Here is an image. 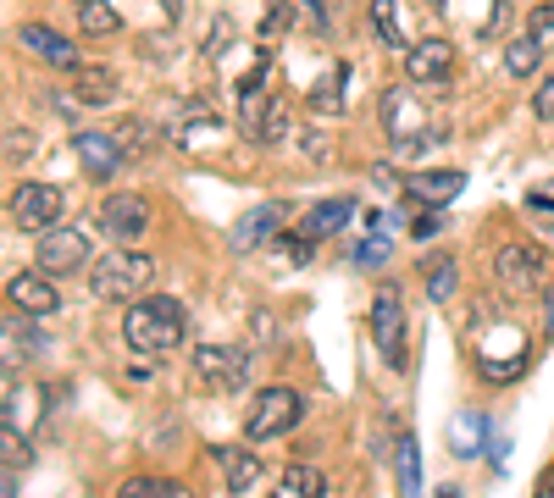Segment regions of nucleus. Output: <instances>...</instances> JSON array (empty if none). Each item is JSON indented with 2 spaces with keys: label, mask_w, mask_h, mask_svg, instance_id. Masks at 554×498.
<instances>
[{
  "label": "nucleus",
  "mask_w": 554,
  "mask_h": 498,
  "mask_svg": "<svg viewBox=\"0 0 554 498\" xmlns=\"http://www.w3.org/2000/svg\"><path fill=\"white\" fill-rule=\"evenodd\" d=\"M344 89H350V61H333V67L311 83V111L316 117H338V111H344Z\"/></svg>",
  "instance_id": "obj_21"
},
{
  "label": "nucleus",
  "mask_w": 554,
  "mask_h": 498,
  "mask_svg": "<svg viewBox=\"0 0 554 498\" xmlns=\"http://www.w3.org/2000/svg\"><path fill=\"white\" fill-rule=\"evenodd\" d=\"M167 133H172V144L189 150V155H211V150L228 144V122H222V111L211 106V100H178Z\"/></svg>",
  "instance_id": "obj_3"
},
{
  "label": "nucleus",
  "mask_w": 554,
  "mask_h": 498,
  "mask_svg": "<svg viewBox=\"0 0 554 498\" xmlns=\"http://www.w3.org/2000/svg\"><path fill=\"white\" fill-rule=\"evenodd\" d=\"M73 17H78V34H89V39H106L122 28V12L111 0H73Z\"/></svg>",
  "instance_id": "obj_23"
},
{
  "label": "nucleus",
  "mask_w": 554,
  "mask_h": 498,
  "mask_svg": "<svg viewBox=\"0 0 554 498\" xmlns=\"http://www.w3.org/2000/svg\"><path fill=\"white\" fill-rule=\"evenodd\" d=\"M532 117H538V122H554V78H543L538 89H532Z\"/></svg>",
  "instance_id": "obj_34"
},
{
  "label": "nucleus",
  "mask_w": 554,
  "mask_h": 498,
  "mask_svg": "<svg viewBox=\"0 0 554 498\" xmlns=\"http://www.w3.org/2000/svg\"><path fill=\"white\" fill-rule=\"evenodd\" d=\"M122 338H128L133 355H172L189 338V310L167 294H145L133 299L128 316H122Z\"/></svg>",
  "instance_id": "obj_1"
},
{
  "label": "nucleus",
  "mask_w": 554,
  "mask_h": 498,
  "mask_svg": "<svg viewBox=\"0 0 554 498\" xmlns=\"http://www.w3.org/2000/svg\"><path fill=\"white\" fill-rule=\"evenodd\" d=\"M305 421V399L294 388H261L250 404V415H244V432H250L255 443H272V438H289L294 427Z\"/></svg>",
  "instance_id": "obj_4"
},
{
  "label": "nucleus",
  "mask_w": 554,
  "mask_h": 498,
  "mask_svg": "<svg viewBox=\"0 0 554 498\" xmlns=\"http://www.w3.org/2000/svg\"><path fill=\"white\" fill-rule=\"evenodd\" d=\"M95 261V238L89 227H50V233L34 238V266L50 277H67V272H84Z\"/></svg>",
  "instance_id": "obj_5"
},
{
  "label": "nucleus",
  "mask_w": 554,
  "mask_h": 498,
  "mask_svg": "<svg viewBox=\"0 0 554 498\" xmlns=\"http://www.w3.org/2000/svg\"><path fill=\"white\" fill-rule=\"evenodd\" d=\"M477 449H488V415H482V410H460L455 454H460V460H477Z\"/></svg>",
  "instance_id": "obj_28"
},
{
  "label": "nucleus",
  "mask_w": 554,
  "mask_h": 498,
  "mask_svg": "<svg viewBox=\"0 0 554 498\" xmlns=\"http://www.w3.org/2000/svg\"><path fill=\"white\" fill-rule=\"evenodd\" d=\"M543 39L538 34H521V39H510V50H505V72L510 78H532L538 72V61H543Z\"/></svg>",
  "instance_id": "obj_29"
},
{
  "label": "nucleus",
  "mask_w": 554,
  "mask_h": 498,
  "mask_svg": "<svg viewBox=\"0 0 554 498\" xmlns=\"http://www.w3.org/2000/svg\"><path fill=\"white\" fill-rule=\"evenodd\" d=\"M438 498H460V493H455V487H444V493H438Z\"/></svg>",
  "instance_id": "obj_41"
},
{
  "label": "nucleus",
  "mask_w": 554,
  "mask_h": 498,
  "mask_svg": "<svg viewBox=\"0 0 554 498\" xmlns=\"http://www.w3.org/2000/svg\"><path fill=\"white\" fill-rule=\"evenodd\" d=\"M388 255H394V238H383V233H372L366 244H355V266L361 272H372V266H383Z\"/></svg>",
  "instance_id": "obj_32"
},
{
  "label": "nucleus",
  "mask_w": 554,
  "mask_h": 498,
  "mask_svg": "<svg viewBox=\"0 0 554 498\" xmlns=\"http://www.w3.org/2000/svg\"><path fill=\"white\" fill-rule=\"evenodd\" d=\"M61 211H67V194H61L56 183H23V189L12 194V222L34 238L61 227Z\"/></svg>",
  "instance_id": "obj_8"
},
{
  "label": "nucleus",
  "mask_w": 554,
  "mask_h": 498,
  "mask_svg": "<svg viewBox=\"0 0 554 498\" xmlns=\"http://www.w3.org/2000/svg\"><path fill=\"white\" fill-rule=\"evenodd\" d=\"M39 349H45V332L28 327L23 310H17L12 321H0V371H23V366H34Z\"/></svg>",
  "instance_id": "obj_16"
},
{
  "label": "nucleus",
  "mask_w": 554,
  "mask_h": 498,
  "mask_svg": "<svg viewBox=\"0 0 554 498\" xmlns=\"http://www.w3.org/2000/svg\"><path fill=\"white\" fill-rule=\"evenodd\" d=\"M228 45H233V23L217 17V23H211V39H205V56H217V50H228Z\"/></svg>",
  "instance_id": "obj_36"
},
{
  "label": "nucleus",
  "mask_w": 554,
  "mask_h": 498,
  "mask_svg": "<svg viewBox=\"0 0 554 498\" xmlns=\"http://www.w3.org/2000/svg\"><path fill=\"white\" fill-rule=\"evenodd\" d=\"M17 39H23V50H34L45 67H56V72H73V67H84L78 61V45L67 34H56V28H45V23H23L17 28Z\"/></svg>",
  "instance_id": "obj_17"
},
{
  "label": "nucleus",
  "mask_w": 554,
  "mask_h": 498,
  "mask_svg": "<svg viewBox=\"0 0 554 498\" xmlns=\"http://www.w3.org/2000/svg\"><path fill=\"white\" fill-rule=\"evenodd\" d=\"M161 498H194V493L183 482H161Z\"/></svg>",
  "instance_id": "obj_39"
},
{
  "label": "nucleus",
  "mask_w": 554,
  "mask_h": 498,
  "mask_svg": "<svg viewBox=\"0 0 554 498\" xmlns=\"http://www.w3.org/2000/svg\"><path fill=\"white\" fill-rule=\"evenodd\" d=\"M460 189H466V172H410L405 178V194L422 205H449Z\"/></svg>",
  "instance_id": "obj_20"
},
{
  "label": "nucleus",
  "mask_w": 554,
  "mask_h": 498,
  "mask_svg": "<svg viewBox=\"0 0 554 498\" xmlns=\"http://www.w3.org/2000/svg\"><path fill=\"white\" fill-rule=\"evenodd\" d=\"M372 28L388 50H410L416 39L405 34V12H399V0H372Z\"/></svg>",
  "instance_id": "obj_25"
},
{
  "label": "nucleus",
  "mask_w": 554,
  "mask_h": 498,
  "mask_svg": "<svg viewBox=\"0 0 554 498\" xmlns=\"http://www.w3.org/2000/svg\"><path fill=\"white\" fill-rule=\"evenodd\" d=\"M0 498H17V482H12V471L0 465Z\"/></svg>",
  "instance_id": "obj_40"
},
{
  "label": "nucleus",
  "mask_w": 554,
  "mask_h": 498,
  "mask_svg": "<svg viewBox=\"0 0 554 498\" xmlns=\"http://www.w3.org/2000/svg\"><path fill=\"white\" fill-rule=\"evenodd\" d=\"M211 460L222 465V482H228L233 493H250V487L261 482V460H255L250 449H211Z\"/></svg>",
  "instance_id": "obj_22"
},
{
  "label": "nucleus",
  "mask_w": 554,
  "mask_h": 498,
  "mask_svg": "<svg viewBox=\"0 0 554 498\" xmlns=\"http://www.w3.org/2000/svg\"><path fill=\"white\" fill-rule=\"evenodd\" d=\"M300 150L311 155V161H327V150H333V139H327V133H316V128H305V133H300Z\"/></svg>",
  "instance_id": "obj_35"
},
{
  "label": "nucleus",
  "mask_w": 554,
  "mask_h": 498,
  "mask_svg": "<svg viewBox=\"0 0 554 498\" xmlns=\"http://www.w3.org/2000/svg\"><path fill=\"white\" fill-rule=\"evenodd\" d=\"M150 222H156L150 194H106L100 200V238H111V244H139Z\"/></svg>",
  "instance_id": "obj_7"
},
{
  "label": "nucleus",
  "mask_w": 554,
  "mask_h": 498,
  "mask_svg": "<svg viewBox=\"0 0 554 498\" xmlns=\"http://www.w3.org/2000/svg\"><path fill=\"white\" fill-rule=\"evenodd\" d=\"M300 23V0H261V45L272 50L277 39Z\"/></svg>",
  "instance_id": "obj_26"
},
{
  "label": "nucleus",
  "mask_w": 554,
  "mask_h": 498,
  "mask_svg": "<svg viewBox=\"0 0 554 498\" xmlns=\"http://www.w3.org/2000/svg\"><path fill=\"white\" fill-rule=\"evenodd\" d=\"M449 72H455V45H449V39H416V45L405 50V78L422 83V89L449 83Z\"/></svg>",
  "instance_id": "obj_13"
},
{
  "label": "nucleus",
  "mask_w": 554,
  "mask_h": 498,
  "mask_svg": "<svg viewBox=\"0 0 554 498\" xmlns=\"http://www.w3.org/2000/svg\"><path fill=\"white\" fill-rule=\"evenodd\" d=\"M366 327H372L377 355H383L388 366H399V360H405V327H410V316H405V294H399V288H388V283L377 288Z\"/></svg>",
  "instance_id": "obj_6"
},
{
  "label": "nucleus",
  "mask_w": 554,
  "mask_h": 498,
  "mask_svg": "<svg viewBox=\"0 0 554 498\" xmlns=\"http://www.w3.org/2000/svg\"><path fill=\"white\" fill-rule=\"evenodd\" d=\"M194 371H200L205 388L233 393V388H244V382H250V355H244V349H233V344H200V349H194Z\"/></svg>",
  "instance_id": "obj_11"
},
{
  "label": "nucleus",
  "mask_w": 554,
  "mask_h": 498,
  "mask_svg": "<svg viewBox=\"0 0 554 498\" xmlns=\"http://www.w3.org/2000/svg\"><path fill=\"white\" fill-rule=\"evenodd\" d=\"M322 493H327V476L316 471V465L294 460L289 471L277 476V493H272V498H322Z\"/></svg>",
  "instance_id": "obj_24"
},
{
  "label": "nucleus",
  "mask_w": 554,
  "mask_h": 498,
  "mask_svg": "<svg viewBox=\"0 0 554 498\" xmlns=\"http://www.w3.org/2000/svg\"><path fill=\"white\" fill-rule=\"evenodd\" d=\"M543 327H549V338H554V283H543Z\"/></svg>",
  "instance_id": "obj_38"
},
{
  "label": "nucleus",
  "mask_w": 554,
  "mask_h": 498,
  "mask_svg": "<svg viewBox=\"0 0 554 498\" xmlns=\"http://www.w3.org/2000/svg\"><path fill=\"white\" fill-rule=\"evenodd\" d=\"M12 393H17V371H0V410L12 404Z\"/></svg>",
  "instance_id": "obj_37"
},
{
  "label": "nucleus",
  "mask_w": 554,
  "mask_h": 498,
  "mask_svg": "<svg viewBox=\"0 0 554 498\" xmlns=\"http://www.w3.org/2000/svg\"><path fill=\"white\" fill-rule=\"evenodd\" d=\"M422 277H427V294H433V299H455V288H460V266L449 261V255H444V261H427V266H422Z\"/></svg>",
  "instance_id": "obj_31"
},
{
  "label": "nucleus",
  "mask_w": 554,
  "mask_h": 498,
  "mask_svg": "<svg viewBox=\"0 0 554 498\" xmlns=\"http://www.w3.org/2000/svg\"><path fill=\"white\" fill-rule=\"evenodd\" d=\"M350 222H355V200H322V205H311V211L300 216V233L322 244V238H338Z\"/></svg>",
  "instance_id": "obj_18"
},
{
  "label": "nucleus",
  "mask_w": 554,
  "mask_h": 498,
  "mask_svg": "<svg viewBox=\"0 0 554 498\" xmlns=\"http://www.w3.org/2000/svg\"><path fill=\"white\" fill-rule=\"evenodd\" d=\"M150 283H156V261H150L139 244H117L111 255H95V261H89V294L111 299V305L145 299Z\"/></svg>",
  "instance_id": "obj_2"
},
{
  "label": "nucleus",
  "mask_w": 554,
  "mask_h": 498,
  "mask_svg": "<svg viewBox=\"0 0 554 498\" xmlns=\"http://www.w3.org/2000/svg\"><path fill=\"white\" fill-rule=\"evenodd\" d=\"M73 150H78V166H84V178H95V183L117 178V166L128 161L122 139H117V133H106V128H84V133L73 139Z\"/></svg>",
  "instance_id": "obj_12"
},
{
  "label": "nucleus",
  "mask_w": 554,
  "mask_h": 498,
  "mask_svg": "<svg viewBox=\"0 0 554 498\" xmlns=\"http://www.w3.org/2000/svg\"><path fill=\"white\" fill-rule=\"evenodd\" d=\"M6 299H12V310H23V316H56L61 294L56 283H50V272H39V266H28V272H17L12 283H6Z\"/></svg>",
  "instance_id": "obj_15"
},
{
  "label": "nucleus",
  "mask_w": 554,
  "mask_h": 498,
  "mask_svg": "<svg viewBox=\"0 0 554 498\" xmlns=\"http://www.w3.org/2000/svg\"><path fill=\"white\" fill-rule=\"evenodd\" d=\"M543 277V255L532 244H499L494 255V283L505 288V294H527V288H538Z\"/></svg>",
  "instance_id": "obj_14"
},
{
  "label": "nucleus",
  "mask_w": 554,
  "mask_h": 498,
  "mask_svg": "<svg viewBox=\"0 0 554 498\" xmlns=\"http://www.w3.org/2000/svg\"><path fill=\"white\" fill-rule=\"evenodd\" d=\"M283 222H289V205H283V200L250 205V211H244L239 222L228 227V249H233V255H250V249L272 244V238L283 233Z\"/></svg>",
  "instance_id": "obj_10"
},
{
  "label": "nucleus",
  "mask_w": 554,
  "mask_h": 498,
  "mask_svg": "<svg viewBox=\"0 0 554 498\" xmlns=\"http://www.w3.org/2000/svg\"><path fill=\"white\" fill-rule=\"evenodd\" d=\"M117 498H161V482L156 476H128V482L117 487Z\"/></svg>",
  "instance_id": "obj_33"
},
{
  "label": "nucleus",
  "mask_w": 554,
  "mask_h": 498,
  "mask_svg": "<svg viewBox=\"0 0 554 498\" xmlns=\"http://www.w3.org/2000/svg\"><path fill=\"white\" fill-rule=\"evenodd\" d=\"M394 471H399V498H422V454H416V438H410V432H399Z\"/></svg>",
  "instance_id": "obj_27"
},
{
  "label": "nucleus",
  "mask_w": 554,
  "mask_h": 498,
  "mask_svg": "<svg viewBox=\"0 0 554 498\" xmlns=\"http://www.w3.org/2000/svg\"><path fill=\"white\" fill-rule=\"evenodd\" d=\"M117 72L100 67V61H89V67H73V100L78 106H111L117 100Z\"/></svg>",
  "instance_id": "obj_19"
},
{
  "label": "nucleus",
  "mask_w": 554,
  "mask_h": 498,
  "mask_svg": "<svg viewBox=\"0 0 554 498\" xmlns=\"http://www.w3.org/2000/svg\"><path fill=\"white\" fill-rule=\"evenodd\" d=\"M239 128L255 150H272V144L289 139V100L283 95H255L239 106Z\"/></svg>",
  "instance_id": "obj_9"
},
{
  "label": "nucleus",
  "mask_w": 554,
  "mask_h": 498,
  "mask_svg": "<svg viewBox=\"0 0 554 498\" xmlns=\"http://www.w3.org/2000/svg\"><path fill=\"white\" fill-rule=\"evenodd\" d=\"M0 465L6 471H28L34 465V443H28L23 427H0Z\"/></svg>",
  "instance_id": "obj_30"
}]
</instances>
